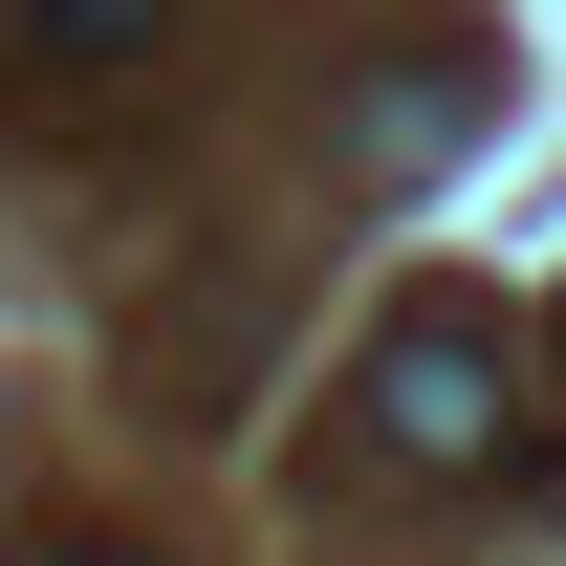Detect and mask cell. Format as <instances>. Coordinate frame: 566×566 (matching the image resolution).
<instances>
[{
    "instance_id": "obj_1",
    "label": "cell",
    "mask_w": 566,
    "mask_h": 566,
    "mask_svg": "<svg viewBox=\"0 0 566 566\" xmlns=\"http://www.w3.org/2000/svg\"><path fill=\"white\" fill-rule=\"evenodd\" d=\"M349 415H370L392 480H501V436H523V415H501V327H480V305H392Z\"/></svg>"
},
{
    "instance_id": "obj_2",
    "label": "cell",
    "mask_w": 566,
    "mask_h": 566,
    "mask_svg": "<svg viewBox=\"0 0 566 566\" xmlns=\"http://www.w3.org/2000/svg\"><path fill=\"white\" fill-rule=\"evenodd\" d=\"M480 109H501L480 44H415V66L349 109V175H370V197H415V175H458V153H480Z\"/></svg>"
},
{
    "instance_id": "obj_3",
    "label": "cell",
    "mask_w": 566,
    "mask_h": 566,
    "mask_svg": "<svg viewBox=\"0 0 566 566\" xmlns=\"http://www.w3.org/2000/svg\"><path fill=\"white\" fill-rule=\"evenodd\" d=\"M132 66H175V0H22V109H109Z\"/></svg>"
},
{
    "instance_id": "obj_4",
    "label": "cell",
    "mask_w": 566,
    "mask_h": 566,
    "mask_svg": "<svg viewBox=\"0 0 566 566\" xmlns=\"http://www.w3.org/2000/svg\"><path fill=\"white\" fill-rule=\"evenodd\" d=\"M44 566H132V545H44Z\"/></svg>"
}]
</instances>
